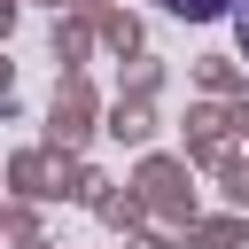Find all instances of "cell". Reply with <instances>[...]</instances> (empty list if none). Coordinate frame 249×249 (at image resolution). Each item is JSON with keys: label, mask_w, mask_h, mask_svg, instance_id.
<instances>
[{"label": "cell", "mask_w": 249, "mask_h": 249, "mask_svg": "<svg viewBox=\"0 0 249 249\" xmlns=\"http://www.w3.org/2000/svg\"><path fill=\"white\" fill-rule=\"evenodd\" d=\"M233 31H241V54H249V0L233 8Z\"/></svg>", "instance_id": "2"}, {"label": "cell", "mask_w": 249, "mask_h": 249, "mask_svg": "<svg viewBox=\"0 0 249 249\" xmlns=\"http://www.w3.org/2000/svg\"><path fill=\"white\" fill-rule=\"evenodd\" d=\"M163 8H171V16H195V23H202V16H218V8H241V0H163Z\"/></svg>", "instance_id": "1"}]
</instances>
